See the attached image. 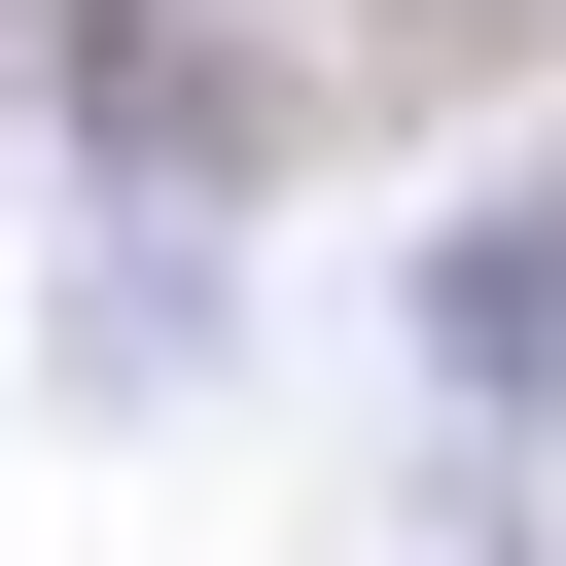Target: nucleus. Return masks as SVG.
Returning <instances> with one entry per match:
<instances>
[{
  "label": "nucleus",
  "mask_w": 566,
  "mask_h": 566,
  "mask_svg": "<svg viewBox=\"0 0 566 566\" xmlns=\"http://www.w3.org/2000/svg\"><path fill=\"white\" fill-rule=\"evenodd\" d=\"M424 354H460V389H495V424H531V389H566V177H495V212H460V248H424Z\"/></svg>",
  "instance_id": "1"
}]
</instances>
